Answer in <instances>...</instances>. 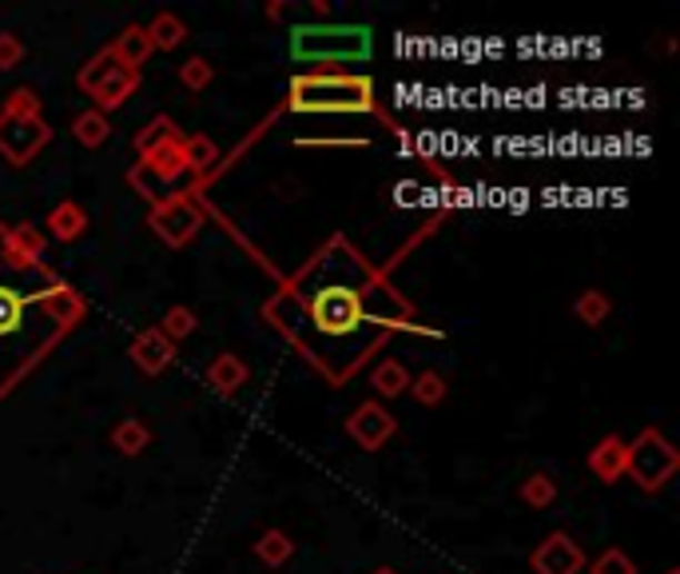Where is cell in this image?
<instances>
[{"instance_id":"cell-1","label":"cell","mask_w":680,"mask_h":574,"mask_svg":"<svg viewBox=\"0 0 680 574\" xmlns=\"http://www.w3.org/2000/svg\"><path fill=\"white\" fill-rule=\"evenodd\" d=\"M263 316L339 387L390 331L410 327V307L342 236L279 284Z\"/></svg>"},{"instance_id":"cell-2","label":"cell","mask_w":680,"mask_h":574,"mask_svg":"<svg viewBox=\"0 0 680 574\" xmlns=\"http://www.w3.org/2000/svg\"><path fill=\"white\" fill-rule=\"evenodd\" d=\"M4 231L0 224V268H4ZM88 304L76 296L60 276L37 264L20 276V284H0V395L17 387L37 367L48 347L60 344L80 319Z\"/></svg>"},{"instance_id":"cell-3","label":"cell","mask_w":680,"mask_h":574,"mask_svg":"<svg viewBox=\"0 0 680 574\" xmlns=\"http://www.w3.org/2000/svg\"><path fill=\"white\" fill-rule=\"evenodd\" d=\"M291 112H374V85L370 77H350V72H302L291 80L287 96Z\"/></svg>"},{"instance_id":"cell-4","label":"cell","mask_w":680,"mask_h":574,"mask_svg":"<svg viewBox=\"0 0 680 574\" xmlns=\"http://www.w3.org/2000/svg\"><path fill=\"white\" fill-rule=\"evenodd\" d=\"M294 60L311 65V72H342V65L370 57V29L367 24H334V29H294L291 32Z\"/></svg>"},{"instance_id":"cell-5","label":"cell","mask_w":680,"mask_h":574,"mask_svg":"<svg viewBox=\"0 0 680 574\" xmlns=\"http://www.w3.org/2000/svg\"><path fill=\"white\" fill-rule=\"evenodd\" d=\"M76 85H80V92L84 96H92L96 112L112 116L116 108H123L128 100H132V92L140 88V72L123 65L112 48H100L88 65H80Z\"/></svg>"},{"instance_id":"cell-6","label":"cell","mask_w":680,"mask_h":574,"mask_svg":"<svg viewBox=\"0 0 680 574\" xmlns=\"http://www.w3.org/2000/svg\"><path fill=\"white\" fill-rule=\"evenodd\" d=\"M680 471V451L669 443L661 427H644L633 443H629V463L624 475L633 478L644 495H657L672 483V475Z\"/></svg>"},{"instance_id":"cell-7","label":"cell","mask_w":680,"mask_h":574,"mask_svg":"<svg viewBox=\"0 0 680 574\" xmlns=\"http://www.w3.org/2000/svg\"><path fill=\"white\" fill-rule=\"evenodd\" d=\"M188 176V160H183V136L171 144H160L151 152L140 156V164L132 168V184L148 196L151 204H163L168 200V188Z\"/></svg>"},{"instance_id":"cell-8","label":"cell","mask_w":680,"mask_h":574,"mask_svg":"<svg viewBox=\"0 0 680 574\" xmlns=\"http://www.w3.org/2000/svg\"><path fill=\"white\" fill-rule=\"evenodd\" d=\"M148 224L168 248H188L196 231L203 228V208L196 204V191H176V196L151 208Z\"/></svg>"},{"instance_id":"cell-9","label":"cell","mask_w":680,"mask_h":574,"mask_svg":"<svg viewBox=\"0 0 680 574\" xmlns=\"http://www.w3.org/2000/svg\"><path fill=\"white\" fill-rule=\"evenodd\" d=\"M52 144V128L44 116H4L0 112V156L12 168H24Z\"/></svg>"},{"instance_id":"cell-10","label":"cell","mask_w":680,"mask_h":574,"mask_svg":"<svg viewBox=\"0 0 680 574\" xmlns=\"http://www.w3.org/2000/svg\"><path fill=\"white\" fill-rule=\"evenodd\" d=\"M347 435L362 451H382L398 435V419L378 399H367L347 415Z\"/></svg>"},{"instance_id":"cell-11","label":"cell","mask_w":680,"mask_h":574,"mask_svg":"<svg viewBox=\"0 0 680 574\" xmlns=\"http://www.w3.org/2000/svg\"><path fill=\"white\" fill-rule=\"evenodd\" d=\"M529 566H533V574H581L586 571V551L569 531H553L529 555Z\"/></svg>"},{"instance_id":"cell-12","label":"cell","mask_w":680,"mask_h":574,"mask_svg":"<svg viewBox=\"0 0 680 574\" xmlns=\"http://www.w3.org/2000/svg\"><path fill=\"white\" fill-rule=\"evenodd\" d=\"M128 359H132L143 375H160V372H168L171 359H176V344L163 339L160 327H143L140 335H132V344H128Z\"/></svg>"},{"instance_id":"cell-13","label":"cell","mask_w":680,"mask_h":574,"mask_svg":"<svg viewBox=\"0 0 680 574\" xmlns=\"http://www.w3.org/2000/svg\"><path fill=\"white\" fill-rule=\"evenodd\" d=\"M203 379H208V387L216 395H223V399H236L247 383H251V367H247L236 352H219L216 359L208 364V372H203Z\"/></svg>"},{"instance_id":"cell-14","label":"cell","mask_w":680,"mask_h":574,"mask_svg":"<svg viewBox=\"0 0 680 574\" xmlns=\"http://www.w3.org/2000/svg\"><path fill=\"white\" fill-rule=\"evenodd\" d=\"M624 463H629V443L621 435H604L597 447L589 451V471L601 478L604 487H613L617 478H624Z\"/></svg>"},{"instance_id":"cell-15","label":"cell","mask_w":680,"mask_h":574,"mask_svg":"<svg viewBox=\"0 0 680 574\" xmlns=\"http://www.w3.org/2000/svg\"><path fill=\"white\" fill-rule=\"evenodd\" d=\"M84 231H88V211L76 200H60L57 208L48 211L44 236L60 239V244H72V239H80Z\"/></svg>"},{"instance_id":"cell-16","label":"cell","mask_w":680,"mask_h":574,"mask_svg":"<svg viewBox=\"0 0 680 574\" xmlns=\"http://www.w3.org/2000/svg\"><path fill=\"white\" fill-rule=\"evenodd\" d=\"M108 443H112L116 455H123V459H140L143 451L151 447V427L143 419H136V415H123V419L108 430Z\"/></svg>"},{"instance_id":"cell-17","label":"cell","mask_w":680,"mask_h":574,"mask_svg":"<svg viewBox=\"0 0 680 574\" xmlns=\"http://www.w3.org/2000/svg\"><path fill=\"white\" fill-rule=\"evenodd\" d=\"M370 387H374L378 403L382 399H398V395H407L410 387V372L402 359H378L374 372H370Z\"/></svg>"},{"instance_id":"cell-18","label":"cell","mask_w":680,"mask_h":574,"mask_svg":"<svg viewBox=\"0 0 680 574\" xmlns=\"http://www.w3.org/2000/svg\"><path fill=\"white\" fill-rule=\"evenodd\" d=\"M112 52L128 68H136V72H140V68L151 60V52H156V48H151V37H148V29H143V24H128V29L116 37Z\"/></svg>"},{"instance_id":"cell-19","label":"cell","mask_w":680,"mask_h":574,"mask_svg":"<svg viewBox=\"0 0 680 574\" xmlns=\"http://www.w3.org/2000/svg\"><path fill=\"white\" fill-rule=\"evenodd\" d=\"M72 140L84 144V148H104V144L112 140V116L96 112V108H88V112H76Z\"/></svg>"},{"instance_id":"cell-20","label":"cell","mask_w":680,"mask_h":574,"mask_svg":"<svg viewBox=\"0 0 680 574\" xmlns=\"http://www.w3.org/2000/svg\"><path fill=\"white\" fill-rule=\"evenodd\" d=\"M9 251L24 264H44L48 239L37 224H12L9 228Z\"/></svg>"},{"instance_id":"cell-21","label":"cell","mask_w":680,"mask_h":574,"mask_svg":"<svg viewBox=\"0 0 680 574\" xmlns=\"http://www.w3.org/2000/svg\"><path fill=\"white\" fill-rule=\"evenodd\" d=\"M251 551H256L259 563H263V566H274V571H279V566H287V563L294 558L291 535H287V531H279V526L263 531V535L256 538V546H251Z\"/></svg>"},{"instance_id":"cell-22","label":"cell","mask_w":680,"mask_h":574,"mask_svg":"<svg viewBox=\"0 0 680 574\" xmlns=\"http://www.w3.org/2000/svg\"><path fill=\"white\" fill-rule=\"evenodd\" d=\"M143 29H148L156 52H171V48H180L183 40H188V24H183L176 12H156L151 24H143Z\"/></svg>"},{"instance_id":"cell-23","label":"cell","mask_w":680,"mask_h":574,"mask_svg":"<svg viewBox=\"0 0 680 574\" xmlns=\"http://www.w3.org/2000/svg\"><path fill=\"white\" fill-rule=\"evenodd\" d=\"M183 160H188V172L199 176L196 191L203 188V172H211L219 164V148L216 140H208V136H183Z\"/></svg>"},{"instance_id":"cell-24","label":"cell","mask_w":680,"mask_h":574,"mask_svg":"<svg viewBox=\"0 0 680 574\" xmlns=\"http://www.w3.org/2000/svg\"><path fill=\"white\" fill-rule=\"evenodd\" d=\"M521 503L533 511H546L558 503V483H553V475H546V471H533V475L521 478V487H518Z\"/></svg>"},{"instance_id":"cell-25","label":"cell","mask_w":680,"mask_h":574,"mask_svg":"<svg viewBox=\"0 0 680 574\" xmlns=\"http://www.w3.org/2000/svg\"><path fill=\"white\" fill-rule=\"evenodd\" d=\"M180 125H176V120H171V116H151V125L148 128H140V132H136V152H151V148H160V144H171V140H180Z\"/></svg>"},{"instance_id":"cell-26","label":"cell","mask_w":680,"mask_h":574,"mask_svg":"<svg viewBox=\"0 0 680 574\" xmlns=\"http://www.w3.org/2000/svg\"><path fill=\"white\" fill-rule=\"evenodd\" d=\"M156 327H160V335L168 339V344H180V339L196 335L199 319H196V311H191L188 304H176V307H168V311H163V319Z\"/></svg>"},{"instance_id":"cell-27","label":"cell","mask_w":680,"mask_h":574,"mask_svg":"<svg viewBox=\"0 0 680 574\" xmlns=\"http://www.w3.org/2000/svg\"><path fill=\"white\" fill-rule=\"evenodd\" d=\"M410 395H414L418 407H438L450 392V383H446L442 372H422V375H410Z\"/></svg>"},{"instance_id":"cell-28","label":"cell","mask_w":680,"mask_h":574,"mask_svg":"<svg viewBox=\"0 0 680 574\" xmlns=\"http://www.w3.org/2000/svg\"><path fill=\"white\" fill-rule=\"evenodd\" d=\"M573 316L586 327H601L604 319H609V296H604V291H581V296L573 299Z\"/></svg>"},{"instance_id":"cell-29","label":"cell","mask_w":680,"mask_h":574,"mask_svg":"<svg viewBox=\"0 0 680 574\" xmlns=\"http://www.w3.org/2000/svg\"><path fill=\"white\" fill-rule=\"evenodd\" d=\"M211 80H216V65L203 57H191L180 65V85L188 88V92H203V88H211Z\"/></svg>"},{"instance_id":"cell-30","label":"cell","mask_w":680,"mask_h":574,"mask_svg":"<svg viewBox=\"0 0 680 574\" xmlns=\"http://www.w3.org/2000/svg\"><path fill=\"white\" fill-rule=\"evenodd\" d=\"M4 116H44V100L37 96V88H12L9 96H4V108H0Z\"/></svg>"},{"instance_id":"cell-31","label":"cell","mask_w":680,"mask_h":574,"mask_svg":"<svg viewBox=\"0 0 680 574\" xmlns=\"http://www.w3.org/2000/svg\"><path fill=\"white\" fill-rule=\"evenodd\" d=\"M589 574H637V563L624 555V551L609 546V551H601V555L589 563Z\"/></svg>"},{"instance_id":"cell-32","label":"cell","mask_w":680,"mask_h":574,"mask_svg":"<svg viewBox=\"0 0 680 574\" xmlns=\"http://www.w3.org/2000/svg\"><path fill=\"white\" fill-rule=\"evenodd\" d=\"M24 60V40L17 32H0V72H12Z\"/></svg>"},{"instance_id":"cell-33","label":"cell","mask_w":680,"mask_h":574,"mask_svg":"<svg viewBox=\"0 0 680 574\" xmlns=\"http://www.w3.org/2000/svg\"><path fill=\"white\" fill-rule=\"evenodd\" d=\"M267 17H271V20H283V17H287V4H267Z\"/></svg>"},{"instance_id":"cell-34","label":"cell","mask_w":680,"mask_h":574,"mask_svg":"<svg viewBox=\"0 0 680 574\" xmlns=\"http://www.w3.org/2000/svg\"><path fill=\"white\" fill-rule=\"evenodd\" d=\"M370 574H398V571H394V566H374Z\"/></svg>"},{"instance_id":"cell-35","label":"cell","mask_w":680,"mask_h":574,"mask_svg":"<svg viewBox=\"0 0 680 574\" xmlns=\"http://www.w3.org/2000/svg\"><path fill=\"white\" fill-rule=\"evenodd\" d=\"M664 574H680V571H677V566H672V571H664Z\"/></svg>"}]
</instances>
